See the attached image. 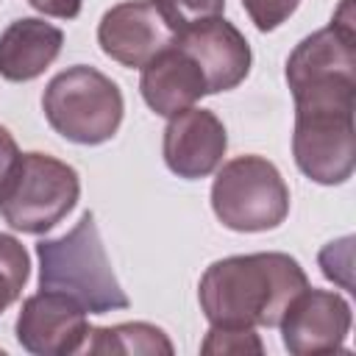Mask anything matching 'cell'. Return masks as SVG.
Here are the masks:
<instances>
[{
    "instance_id": "6da1fadb",
    "label": "cell",
    "mask_w": 356,
    "mask_h": 356,
    "mask_svg": "<svg viewBox=\"0 0 356 356\" xmlns=\"http://www.w3.org/2000/svg\"><path fill=\"white\" fill-rule=\"evenodd\" d=\"M309 278L289 253H248L228 256L206 267L197 298L211 325L273 328Z\"/></svg>"
},
{
    "instance_id": "7a4b0ae2",
    "label": "cell",
    "mask_w": 356,
    "mask_h": 356,
    "mask_svg": "<svg viewBox=\"0 0 356 356\" xmlns=\"http://www.w3.org/2000/svg\"><path fill=\"white\" fill-rule=\"evenodd\" d=\"M356 78L309 81L292 89L295 134L292 156L298 170L314 184H345L356 167L353 125Z\"/></svg>"
},
{
    "instance_id": "3957f363",
    "label": "cell",
    "mask_w": 356,
    "mask_h": 356,
    "mask_svg": "<svg viewBox=\"0 0 356 356\" xmlns=\"http://www.w3.org/2000/svg\"><path fill=\"white\" fill-rule=\"evenodd\" d=\"M36 256L39 289L64 292L92 314L128 309L131 300L111 270L92 211H86L64 236L42 239L36 245Z\"/></svg>"
},
{
    "instance_id": "277c9868",
    "label": "cell",
    "mask_w": 356,
    "mask_h": 356,
    "mask_svg": "<svg viewBox=\"0 0 356 356\" xmlns=\"http://www.w3.org/2000/svg\"><path fill=\"white\" fill-rule=\"evenodd\" d=\"M42 108L56 134L75 145H103L122 122V92L120 86L95 67L75 64L58 72L44 95Z\"/></svg>"
},
{
    "instance_id": "5b68a950",
    "label": "cell",
    "mask_w": 356,
    "mask_h": 356,
    "mask_svg": "<svg viewBox=\"0 0 356 356\" xmlns=\"http://www.w3.org/2000/svg\"><path fill=\"white\" fill-rule=\"evenodd\" d=\"M211 209L231 231H270L289 214V189L273 161L261 156H236L217 170Z\"/></svg>"
},
{
    "instance_id": "8992f818",
    "label": "cell",
    "mask_w": 356,
    "mask_h": 356,
    "mask_svg": "<svg viewBox=\"0 0 356 356\" xmlns=\"http://www.w3.org/2000/svg\"><path fill=\"white\" fill-rule=\"evenodd\" d=\"M78 195L75 167L47 153H22L0 197V214L14 231L44 234L75 209Z\"/></svg>"
},
{
    "instance_id": "52a82bcc",
    "label": "cell",
    "mask_w": 356,
    "mask_h": 356,
    "mask_svg": "<svg viewBox=\"0 0 356 356\" xmlns=\"http://www.w3.org/2000/svg\"><path fill=\"white\" fill-rule=\"evenodd\" d=\"M89 337L86 309L53 289L31 295L17 317V342L36 356H67L81 353Z\"/></svg>"
},
{
    "instance_id": "ba28073f",
    "label": "cell",
    "mask_w": 356,
    "mask_h": 356,
    "mask_svg": "<svg viewBox=\"0 0 356 356\" xmlns=\"http://www.w3.org/2000/svg\"><path fill=\"white\" fill-rule=\"evenodd\" d=\"M350 320V303L339 292L306 286L292 298L278 325L284 348L295 356H309L342 350Z\"/></svg>"
},
{
    "instance_id": "9c48e42d",
    "label": "cell",
    "mask_w": 356,
    "mask_h": 356,
    "mask_svg": "<svg viewBox=\"0 0 356 356\" xmlns=\"http://www.w3.org/2000/svg\"><path fill=\"white\" fill-rule=\"evenodd\" d=\"M175 31L167 25L153 0H125L108 8L97 25L100 50L122 67H145L156 53L172 44Z\"/></svg>"
},
{
    "instance_id": "30bf717a",
    "label": "cell",
    "mask_w": 356,
    "mask_h": 356,
    "mask_svg": "<svg viewBox=\"0 0 356 356\" xmlns=\"http://www.w3.org/2000/svg\"><path fill=\"white\" fill-rule=\"evenodd\" d=\"M172 42L197 61L209 95L239 86L250 72V44L242 31L222 17H211L184 28Z\"/></svg>"
},
{
    "instance_id": "8fae6325",
    "label": "cell",
    "mask_w": 356,
    "mask_h": 356,
    "mask_svg": "<svg viewBox=\"0 0 356 356\" xmlns=\"http://www.w3.org/2000/svg\"><path fill=\"white\" fill-rule=\"evenodd\" d=\"M228 147L222 120L209 108H186L172 114L164 128V164L178 178L195 181L211 175Z\"/></svg>"
},
{
    "instance_id": "7c38bea8",
    "label": "cell",
    "mask_w": 356,
    "mask_h": 356,
    "mask_svg": "<svg viewBox=\"0 0 356 356\" xmlns=\"http://www.w3.org/2000/svg\"><path fill=\"white\" fill-rule=\"evenodd\" d=\"M139 92H142L145 103L161 117L181 114V111L192 108L203 95H209L203 70L175 42L167 44L161 53H156L142 67Z\"/></svg>"
},
{
    "instance_id": "4fadbf2b",
    "label": "cell",
    "mask_w": 356,
    "mask_h": 356,
    "mask_svg": "<svg viewBox=\"0 0 356 356\" xmlns=\"http://www.w3.org/2000/svg\"><path fill=\"white\" fill-rule=\"evenodd\" d=\"M61 44V28L36 17L14 19L0 33V75L14 83L33 81L56 61Z\"/></svg>"
},
{
    "instance_id": "5bb4252c",
    "label": "cell",
    "mask_w": 356,
    "mask_h": 356,
    "mask_svg": "<svg viewBox=\"0 0 356 356\" xmlns=\"http://www.w3.org/2000/svg\"><path fill=\"white\" fill-rule=\"evenodd\" d=\"M83 353H125V356H156L172 353V342L167 334L150 323H120L111 328H89Z\"/></svg>"
},
{
    "instance_id": "9a60e30c",
    "label": "cell",
    "mask_w": 356,
    "mask_h": 356,
    "mask_svg": "<svg viewBox=\"0 0 356 356\" xmlns=\"http://www.w3.org/2000/svg\"><path fill=\"white\" fill-rule=\"evenodd\" d=\"M28 273L31 259L25 245L11 234H0V314L22 295Z\"/></svg>"
},
{
    "instance_id": "2e32d148",
    "label": "cell",
    "mask_w": 356,
    "mask_h": 356,
    "mask_svg": "<svg viewBox=\"0 0 356 356\" xmlns=\"http://www.w3.org/2000/svg\"><path fill=\"white\" fill-rule=\"evenodd\" d=\"M153 3L175 33L195 22L222 17L225 8V0H153Z\"/></svg>"
},
{
    "instance_id": "e0dca14e",
    "label": "cell",
    "mask_w": 356,
    "mask_h": 356,
    "mask_svg": "<svg viewBox=\"0 0 356 356\" xmlns=\"http://www.w3.org/2000/svg\"><path fill=\"white\" fill-rule=\"evenodd\" d=\"M203 353H261L264 345L253 328H239V325H211L203 345Z\"/></svg>"
},
{
    "instance_id": "ac0fdd59",
    "label": "cell",
    "mask_w": 356,
    "mask_h": 356,
    "mask_svg": "<svg viewBox=\"0 0 356 356\" xmlns=\"http://www.w3.org/2000/svg\"><path fill=\"white\" fill-rule=\"evenodd\" d=\"M353 264V236H345L339 242H331L328 248L320 250V267H323V275L328 281H337L342 289H350L353 281H350V267Z\"/></svg>"
},
{
    "instance_id": "d6986e66",
    "label": "cell",
    "mask_w": 356,
    "mask_h": 356,
    "mask_svg": "<svg viewBox=\"0 0 356 356\" xmlns=\"http://www.w3.org/2000/svg\"><path fill=\"white\" fill-rule=\"evenodd\" d=\"M298 3L300 0H242V8L259 31H275L284 19H289Z\"/></svg>"
},
{
    "instance_id": "ffe728a7",
    "label": "cell",
    "mask_w": 356,
    "mask_h": 356,
    "mask_svg": "<svg viewBox=\"0 0 356 356\" xmlns=\"http://www.w3.org/2000/svg\"><path fill=\"white\" fill-rule=\"evenodd\" d=\"M19 156L22 153H19L11 131L0 125V197H3V192H6V186H8V181H11V175L19 164Z\"/></svg>"
},
{
    "instance_id": "44dd1931",
    "label": "cell",
    "mask_w": 356,
    "mask_h": 356,
    "mask_svg": "<svg viewBox=\"0 0 356 356\" xmlns=\"http://www.w3.org/2000/svg\"><path fill=\"white\" fill-rule=\"evenodd\" d=\"M36 11L47 14V17H58V19H75L81 14L83 0H28Z\"/></svg>"
}]
</instances>
